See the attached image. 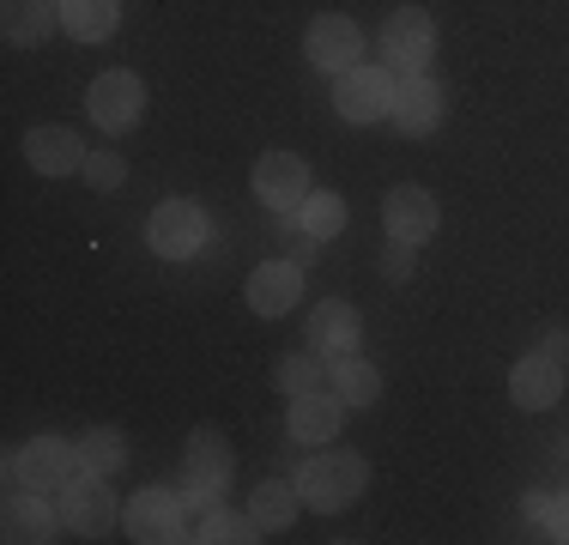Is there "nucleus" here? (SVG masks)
<instances>
[{
  "label": "nucleus",
  "instance_id": "f8f14e48",
  "mask_svg": "<svg viewBox=\"0 0 569 545\" xmlns=\"http://www.w3.org/2000/svg\"><path fill=\"white\" fill-rule=\"evenodd\" d=\"M382 218H388V237H395V242H412V249H425L430 230H437V200H430L425 188L406 182V188H395V195H388Z\"/></svg>",
  "mask_w": 569,
  "mask_h": 545
},
{
  "label": "nucleus",
  "instance_id": "9b49d317",
  "mask_svg": "<svg viewBox=\"0 0 569 545\" xmlns=\"http://www.w3.org/2000/svg\"><path fill=\"white\" fill-rule=\"evenodd\" d=\"M254 195H261L273 212H297V207L309 200V170H303V158L267 152L261 164H254Z\"/></svg>",
  "mask_w": 569,
  "mask_h": 545
},
{
  "label": "nucleus",
  "instance_id": "bb28decb",
  "mask_svg": "<svg viewBox=\"0 0 569 545\" xmlns=\"http://www.w3.org/2000/svg\"><path fill=\"white\" fill-rule=\"evenodd\" d=\"M279 388H284V394L328 388V370H321V358H309V351H297V358H279Z\"/></svg>",
  "mask_w": 569,
  "mask_h": 545
},
{
  "label": "nucleus",
  "instance_id": "6ab92c4d",
  "mask_svg": "<svg viewBox=\"0 0 569 545\" xmlns=\"http://www.w3.org/2000/svg\"><path fill=\"white\" fill-rule=\"evenodd\" d=\"M0 31H7L12 49H37L49 31H56V12H49V0H7Z\"/></svg>",
  "mask_w": 569,
  "mask_h": 545
},
{
  "label": "nucleus",
  "instance_id": "9d476101",
  "mask_svg": "<svg viewBox=\"0 0 569 545\" xmlns=\"http://www.w3.org/2000/svg\"><path fill=\"white\" fill-rule=\"evenodd\" d=\"M333 103H340L346 121H376V116L395 109V79H388L382 67H351V73H340Z\"/></svg>",
  "mask_w": 569,
  "mask_h": 545
},
{
  "label": "nucleus",
  "instance_id": "dca6fc26",
  "mask_svg": "<svg viewBox=\"0 0 569 545\" xmlns=\"http://www.w3.org/2000/svg\"><path fill=\"white\" fill-rule=\"evenodd\" d=\"M24 158L43 176H73V170H86V140L73 128H31L24 133Z\"/></svg>",
  "mask_w": 569,
  "mask_h": 545
},
{
  "label": "nucleus",
  "instance_id": "5701e85b",
  "mask_svg": "<svg viewBox=\"0 0 569 545\" xmlns=\"http://www.w3.org/2000/svg\"><path fill=\"white\" fill-rule=\"evenodd\" d=\"M297 485H261L254 490V503H249V515H254V527H261V534H284V527H291V515H297Z\"/></svg>",
  "mask_w": 569,
  "mask_h": 545
},
{
  "label": "nucleus",
  "instance_id": "a878e982",
  "mask_svg": "<svg viewBox=\"0 0 569 545\" xmlns=\"http://www.w3.org/2000/svg\"><path fill=\"white\" fill-rule=\"evenodd\" d=\"M121 436L116 430H86V443H79V473H98V479H110V473L121 467Z\"/></svg>",
  "mask_w": 569,
  "mask_h": 545
},
{
  "label": "nucleus",
  "instance_id": "2eb2a0df",
  "mask_svg": "<svg viewBox=\"0 0 569 545\" xmlns=\"http://www.w3.org/2000/svg\"><path fill=\"white\" fill-rule=\"evenodd\" d=\"M509 394H515V406H527V413H546V406H558V394H563V364L546 358V351L521 358V364L509 370Z\"/></svg>",
  "mask_w": 569,
  "mask_h": 545
},
{
  "label": "nucleus",
  "instance_id": "0eeeda50",
  "mask_svg": "<svg viewBox=\"0 0 569 545\" xmlns=\"http://www.w3.org/2000/svg\"><path fill=\"white\" fill-rule=\"evenodd\" d=\"M146 237H152V249L164 255V261H188V255L207 242V212H200L194 200H164V207L152 212V225H146Z\"/></svg>",
  "mask_w": 569,
  "mask_h": 545
},
{
  "label": "nucleus",
  "instance_id": "423d86ee",
  "mask_svg": "<svg viewBox=\"0 0 569 545\" xmlns=\"http://www.w3.org/2000/svg\"><path fill=\"white\" fill-rule=\"evenodd\" d=\"M140 109H146V86L128 73V67L91 79V121H98L103 133H128L133 121H140Z\"/></svg>",
  "mask_w": 569,
  "mask_h": 545
},
{
  "label": "nucleus",
  "instance_id": "f03ea898",
  "mask_svg": "<svg viewBox=\"0 0 569 545\" xmlns=\"http://www.w3.org/2000/svg\"><path fill=\"white\" fill-rule=\"evenodd\" d=\"M79 473V448L61 436H37V443L7 455V485H31V490H61Z\"/></svg>",
  "mask_w": 569,
  "mask_h": 545
},
{
  "label": "nucleus",
  "instance_id": "393cba45",
  "mask_svg": "<svg viewBox=\"0 0 569 545\" xmlns=\"http://www.w3.org/2000/svg\"><path fill=\"white\" fill-rule=\"evenodd\" d=\"M297 225H303L316 242L340 237V230H346V200L333 195V188H321V195H309L303 207H297Z\"/></svg>",
  "mask_w": 569,
  "mask_h": 545
},
{
  "label": "nucleus",
  "instance_id": "7c9ffc66",
  "mask_svg": "<svg viewBox=\"0 0 569 545\" xmlns=\"http://www.w3.org/2000/svg\"><path fill=\"white\" fill-rule=\"evenodd\" d=\"M546 358H569V334H563V327H551V334H546Z\"/></svg>",
  "mask_w": 569,
  "mask_h": 545
},
{
  "label": "nucleus",
  "instance_id": "a211bd4d",
  "mask_svg": "<svg viewBox=\"0 0 569 545\" xmlns=\"http://www.w3.org/2000/svg\"><path fill=\"white\" fill-rule=\"evenodd\" d=\"M340 413H346V400L328 388L291 394V436L297 443H328V436H340Z\"/></svg>",
  "mask_w": 569,
  "mask_h": 545
},
{
  "label": "nucleus",
  "instance_id": "4468645a",
  "mask_svg": "<svg viewBox=\"0 0 569 545\" xmlns=\"http://www.w3.org/2000/svg\"><path fill=\"white\" fill-rule=\"evenodd\" d=\"M395 128L400 133H430L442 121V91H437V79L430 73H406L400 86H395Z\"/></svg>",
  "mask_w": 569,
  "mask_h": 545
},
{
  "label": "nucleus",
  "instance_id": "f3484780",
  "mask_svg": "<svg viewBox=\"0 0 569 545\" xmlns=\"http://www.w3.org/2000/svg\"><path fill=\"white\" fill-rule=\"evenodd\" d=\"M0 527H7V539H19V545H31V539H56V515H49L43 490H31V485H12V490H7Z\"/></svg>",
  "mask_w": 569,
  "mask_h": 545
},
{
  "label": "nucleus",
  "instance_id": "2f4dec72",
  "mask_svg": "<svg viewBox=\"0 0 569 545\" xmlns=\"http://www.w3.org/2000/svg\"><path fill=\"white\" fill-rule=\"evenodd\" d=\"M49 7H61V0H49Z\"/></svg>",
  "mask_w": 569,
  "mask_h": 545
},
{
  "label": "nucleus",
  "instance_id": "c756f323",
  "mask_svg": "<svg viewBox=\"0 0 569 545\" xmlns=\"http://www.w3.org/2000/svg\"><path fill=\"white\" fill-rule=\"evenodd\" d=\"M382 267H388V279H406V272H412V242H395Z\"/></svg>",
  "mask_w": 569,
  "mask_h": 545
},
{
  "label": "nucleus",
  "instance_id": "6e6552de",
  "mask_svg": "<svg viewBox=\"0 0 569 545\" xmlns=\"http://www.w3.org/2000/svg\"><path fill=\"white\" fill-rule=\"evenodd\" d=\"M303 49H309V61H316L321 73H351V67H358V49H363V31L346 19V12H328V19L309 24Z\"/></svg>",
  "mask_w": 569,
  "mask_h": 545
},
{
  "label": "nucleus",
  "instance_id": "f257e3e1",
  "mask_svg": "<svg viewBox=\"0 0 569 545\" xmlns=\"http://www.w3.org/2000/svg\"><path fill=\"white\" fill-rule=\"evenodd\" d=\"M358 490H363V460L351 455V448H328V455L303 460V473H297V497L321 515L346 509Z\"/></svg>",
  "mask_w": 569,
  "mask_h": 545
},
{
  "label": "nucleus",
  "instance_id": "412c9836",
  "mask_svg": "<svg viewBox=\"0 0 569 545\" xmlns=\"http://www.w3.org/2000/svg\"><path fill=\"white\" fill-rule=\"evenodd\" d=\"M61 24L79 43H103L116 31V0H61Z\"/></svg>",
  "mask_w": 569,
  "mask_h": 545
},
{
  "label": "nucleus",
  "instance_id": "4be33fe9",
  "mask_svg": "<svg viewBox=\"0 0 569 545\" xmlns=\"http://www.w3.org/2000/svg\"><path fill=\"white\" fill-rule=\"evenodd\" d=\"M333 394H340L346 406H376V394H382V376H376V364H363V358H346L333 364V382H328Z\"/></svg>",
  "mask_w": 569,
  "mask_h": 545
},
{
  "label": "nucleus",
  "instance_id": "7ed1b4c3",
  "mask_svg": "<svg viewBox=\"0 0 569 545\" xmlns=\"http://www.w3.org/2000/svg\"><path fill=\"white\" fill-rule=\"evenodd\" d=\"M182 497L194 503V509H212L219 503V490L230 485V443L219 430H194V443H188V460H182Z\"/></svg>",
  "mask_w": 569,
  "mask_h": 545
},
{
  "label": "nucleus",
  "instance_id": "39448f33",
  "mask_svg": "<svg viewBox=\"0 0 569 545\" xmlns=\"http://www.w3.org/2000/svg\"><path fill=\"white\" fill-rule=\"evenodd\" d=\"M116 522V497L110 485H98V473H73V479L61 485V527L67 534H110Z\"/></svg>",
  "mask_w": 569,
  "mask_h": 545
},
{
  "label": "nucleus",
  "instance_id": "b1692460",
  "mask_svg": "<svg viewBox=\"0 0 569 545\" xmlns=\"http://www.w3.org/2000/svg\"><path fill=\"white\" fill-rule=\"evenodd\" d=\"M188 539H207V545H249V539H261V527H254V515H230V509H219V503H212Z\"/></svg>",
  "mask_w": 569,
  "mask_h": 545
},
{
  "label": "nucleus",
  "instance_id": "20e7f679",
  "mask_svg": "<svg viewBox=\"0 0 569 545\" xmlns=\"http://www.w3.org/2000/svg\"><path fill=\"white\" fill-rule=\"evenodd\" d=\"M382 54H388V67H400V73H425L430 54H437V24H430V12H425V7L388 12V24H382Z\"/></svg>",
  "mask_w": 569,
  "mask_h": 545
},
{
  "label": "nucleus",
  "instance_id": "c85d7f7f",
  "mask_svg": "<svg viewBox=\"0 0 569 545\" xmlns=\"http://www.w3.org/2000/svg\"><path fill=\"white\" fill-rule=\"evenodd\" d=\"M539 527H546L551 539L569 545V497H551V509H546V522H539Z\"/></svg>",
  "mask_w": 569,
  "mask_h": 545
},
{
  "label": "nucleus",
  "instance_id": "aec40b11",
  "mask_svg": "<svg viewBox=\"0 0 569 545\" xmlns=\"http://www.w3.org/2000/svg\"><path fill=\"white\" fill-rule=\"evenodd\" d=\"M309 339H316L321 351H333V358H346V351L358 346V309L351 304H321L316 316H309Z\"/></svg>",
  "mask_w": 569,
  "mask_h": 545
},
{
  "label": "nucleus",
  "instance_id": "cd10ccee",
  "mask_svg": "<svg viewBox=\"0 0 569 545\" xmlns=\"http://www.w3.org/2000/svg\"><path fill=\"white\" fill-rule=\"evenodd\" d=\"M121 176H128V170H121L116 152H91V158H86V182H91V188H116Z\"/></svg>",
  "mask_w": 569,
  "mask_h": 545
},
{
  "label": "nucleus",
  "instance_id": "ddd939ff",
  "mask_svg": "<svg viewBox=\"0 0 569 545\" xmlns=\"http://www.w3.org/2000/svg\"><path fill=\"white\" fill-rule=\"evenodd\" d=\"M297 297H303V267L297 261H267L249 272V309L254 316H284V309H297Z\"/></svg>",
  "mask_w": 569,
  "mask_h": 545
},
{
  "label": "nucleus",
  "instance_id": "1a4fd4ad",
  "mask_svg": "<svg viewBox=\"0 0 569 545\" xmlns=\"http://www.w3.org/2000/svg\"><path fill=\"white\" fill-rule=\"evenodd\" d=\"M182 509H188V497H176V490H140L128 503V534L146 545H170V539H182Z\"/></svg>",
  "mask_w": 569,
  "mask_h": 545
}]
</instances>
